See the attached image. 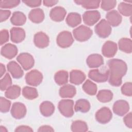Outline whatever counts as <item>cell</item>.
<instances>
[{
	"mask_svg": "<svg viewBox=\"0 0 132 132\" xmlns=\"http://www.w3.org/2000/svg\"><path fill=\"white\" fill-rule=\"evenodd\" d=\"M109 71V82L114 87H118L122 84V78L127 70V66L125 61L119 59H111L107 63Z\"/></svg>",
	"mask_w": 132,
	"mask_h": 132,
	"instance_id": "cell-1",
	"label": "cell"
},
{
	"mask_svg": "<svg viewBox=\"0 0 132 132\" xmlns=\"http://www.w3.org/2000/svg\"><path fill=\"white\" fill-rule=\"evenodd\" d=\"M73 34L77 41L85 42L91 38L93 31L89 27L85 25H80L73 30Z\"/></svg>",
	"mask_w": 132,
	"mask_h": 132,
	"instance_id": "cell-2",
	"label": "cell"
},
{
	"mask_svg": "<svg viewBox=\"0 0 132 132\" xmlns=\"http://www.w3.org/2000/svg\"><path fill=\"white\" fill-rule=\"evenodd\" d=\"M109 75V71L108 69L104 70L93 69L89 72L88 77L93 81L97 82H104L106 81Z\"/></svg>",
	"mask_w": 132,
	"mask_h": 132,
	"instance_id": "cell-3",
	"label": "cell"
},
{
	"mask_svg": "<svg viewBox=\"0 0 132 132\" xmlns=\"http://www.w3.org/2000/svg\"><path fill=\"white\" fill-rule=\"evenodd\" d=\"M74 102L72 100H62L58 105L60 112L65 117L70 118L74 114Z\"/></svg>",
	"mask_w": 132,
	"mask_h": 132,
	"instance_id": "cell-4",
	"label": "cell"
},
{
	"mask_svg": "<svg viewBox=\"0 0 132 132\" xmlns=\"http://www.w3.org/2000/svg\"><path fill=\"white\" fill-rule=\"evenodd\" d=\"M95 32L97 35L102 38L108 37L111 32V27L105 19L101 20L95 26Z\"/></svg>",
	"mask_w": 132,
	"mask_h": 132,
	"instance_id": "cell-5",
	"label": "cell"
},
{
	"mask_svg": "<svg viewBox=\"0 0 132 132\" xmlns=\"http://www.w3.org/2000/svg\"><path fill=\"white\" fill-rule=\"evenodd\" d=\"M74 39L71 33L68 31L60 32L57 37L56 42L57 45L62 48L70 47L73 43Z\"/></svg>",
	"mask_w": 132,
	"mask_h": 132,
	"instance_id": "cell-6",
	"label": "cell"
},
{
	"mask_svg": "<svg viewBox=\"0 0 132 132\" xmlns=\"http://www.w3.org/2000/svg\"><path fill=\"white\" fill-rule=\"evenodd\" d=\"M42 74L37 70H33L28 72L25 75V80L27 84L31 86H37L42 81Z\"/></svg>",
	"mask_w": 132,
	"mask_h": 132,
	"instance_id": "cell-7",
	"label": "cell"
},
{
	"mask_svg": "<svg viewBox=\"0 0 132 132\" xmlns=\"http://www.w3.org/2000/svg\"><path fill=\"white\" fill-rule=\"evenodd\" d=\"M16 60L24 70L27 71L32 68L35 63L34 57L27 53H22L18 56Z\"/></svg>",
	"mask_w": 132,
	"mask_h": 132,
	"instance_id": "cell-8",
	"label": "cell"
},
{
	"mask_svg": "<svg viewBox=\"0 0 132 132\" xmlns=\"http://www.w3.org/2000/svg\"><path fill=\"white\" fill-rule=\"evenodd\" d=\"M95 117L98 122L101 124H106L111 120L112 114L109 108L103 107L97 111Z\"/></svg>",
	"mask_w": 132,
	"mask_h": 132,
	"instance_id": "cell-9",
	"label": "cell"
},
{
	"mask_svg": "<svg viewBox=\"0 0 132 132\" xmlns=\"http://www.w3.org/2000/svg\"><path fill=\"white\" fill-rule=\"evenodd\" d=\"M101 18V14L97 10H90L84 12L82 19L84 23L89 26L94 25Z\"/></svg>",
	"mask_w": 132,
	"mask_h": 132,
	"instance_id": "cell-10",
	"label": "cell"
},
{
	"mask_svg": "<svg viewBox=\"0 0 132 132\" xmlns=\"http://www.w3.org/2000/svg\"><path fill=\"white\" fill-rule=\"evenodd\" d=\"M113 112L119 116H124L129 110L128 103L125 100H118L116 101L112 107Z\"/></svg>",
	"mask_w": 132,
	"mask_h": 132,
	"instance_id": "cell-11",
	"label": "cell"
},
{
	"mask_svg": "<svg viewBox=\"0 0 132 132\" xmlns=\"http://www.w3.org/2000/svg\"><path fill=\"white\" fill-rule=\"evenodd\" d=\"M26 111L24 104L20 102H15L12 105L11 114L15 119H21L25 116Z\"/></svg>",
	"mask_w": 132,
	"mask_h": 132,
	"instance_id": "cell-12",
	"label": "cell"
},
{
	"mask_svg": "<svg viewBox=\"0 0 132 132\" xmlns=\"http://www.w3.org/2000/svg\"><path fill=\"white\" fill-rule=\"evenodd\" d=\"M117 50L118 47L116 43L111 41H107L102 46V53L105 57L112 58L116 55Z\"/></svg>",
	"mask_w": 132,
	"mask_h": 132,
	"instance_id": "cell-13",
	"label": "cell"
},
{
	"mask_svg": "<svg viewBox=\"0 0 132 132\" xmlns=\"http://www.w3.org/2000/svg\"><path fill=\"white\" fill-rule=\"evenodd\" d=\"M34 42L37 47L43 48L48 45L50 39L48 36L46 34L42 31H40L34 35Z\"/></svg>",
	"mask_w": 132,
	"mask_h": 132,
	"instance_id": "cell-14",
	"label": "cell"
},
{
	"mask_svg": "<svg viewBox=\"0 0 132 132\" xmlns=\"http://www.w3.org/2000/svg\"><path fill=\"white\" fill-rule=\"evenodd\" d=\"M18 48L11 43H7L1 48V54L4 57L11 59L14 58L18 54Z\"/></svg>",
	"mask_w": 132,
	"mask_h": 132,
	"instance_id": "cell-15",
	"label": "cell"
},
{
	"mask_svg": "<svg viewBox=\"0 0 132 132\" xmlns=\"http://www.w3.org/2000/svg\"><path fill=\"white\" fill-rule=\"evenodd\" d=\"M67 11L65 9L60 6H57L52 8L50 12L51 19L55 22H61L65 16Z\"/></svg>",
	"mask_w": 132,
	"mask_h": 132,
	"instance_id": "cell-16",
	"label": "cell"
},
{
	"mask_svg": "<svg viewBox=\"0 0 132 132\" xmlns=\"http://www.w3.org/2000/svg\"><path fill=\"white\" fill-rule=\"evenodd\" d=\"M8 71L10 73L13 78L19 79L24 75L23 71L21 67L14 61H10L7 65Z\"/></svg>",
	"mask_w": 132,
	"mask_h": 132,
	"instance_id": "cell-17",
	"label": "cell"
},
{
	"mask_svg": "<svg viewBox=\"0 0 132 132\" xmlns=\"http://www.w3.org/2000/svg\"><path fill=\"white\" fill-rule=\"evenodd\" d=\"M107 21L110 26L116 27L120 25L122 20L121 14L116 10H111L107 12L106 14Z\"/></svg>",
	"mask_w": 132,
	"mask_h": 132,
	"instance_id": "cell-18",
	"label": "cell"
},
{
	"mask_svg": "<svg viewBox=\"0 0 132 132\" xmlns=\"http://www.w3.org/2000/svg\"><path fill=\"white\" fill-rule=\"evenodd\" d=\"M25 30L20 27H12L10 29V39L12 42L19 43L23 41L25 38Z\"/></svg>",
	"mask_w": 132,
	"mask_h": 132,
	"instance_id": "cell-19",
	"label": "cell"
},
{
	"mask_svg": "<svg viewBox=\"0 0 132 132\" xmlns=\"http://www.w3.org/2000/svg\"><path fill=\"white\" fill-rule=\"evenodd\" d=\"M86 63L90 68H98L104 64V59L101 55L93 54L88 57L86 60Z\"/></svg>",
	"mask_w": 132,
	"mask_h": 132,
	"instance_id": "cell-20",
	"label": "cell"
},
{
	"mask_svg": "<svg viewBox=\"0 0 132 132\" xmlns=\"http://www.w3.org/2000/svg\"><path fill=\"white\" fill-rule=\"evenodd\" d=\"M85 74L78 70H73L70 73V81L72 84L79 85L85 80Z\"/></svg>",
	"mask_w": 132,
	"mask_h": 132,
	"instance_id": "cell-21",
	"label": "cell"
},
{
	"mask_svg": "<svg viewBox=\"0 0 132 132\" xmlns=\"http://www.w3.org/2000/svg\"><path fill=\"white\" fill-rule=\"evenodd\" d=\"M76 93L75 87L70 84L65 85L59 89V95L62 98H72Z\"/></svg>",
	"mask_w": 132,
	"mask_h": 132,
	"instance_id": "cell-22",
	"label": "cell"
},
{
	"mask_svg": "<svg viewBox=\"0 0 132 132\" xmlns=\"http://www.w3.org/2000/svg\"><path fill=\"white\" fill-rule=\"evenodd\" d=\"M28 18L32 22L40 23L44 19V13L42 9L40 8H35L29 12Z\"/></svg>",
	"mask_w": 132,
	"mask_h": 132,
	"instance_id": "cell-23",
	"label": "cell"
},
{
	"mask_svg": "<svg viewBox=\"0 0 132 132\" xmlns=\"http://www.w3.org/2000/svg\"><path fill=\"white\" fill-rule=\"evenodd\" d=\"M40 111L44 117H50L52 116L55 111L54 104L50 101H44L40 105Z\"/></svg>",
	"mask_w": 132,
	"mask_h": 132,
	"instance_id": "cell-24",
	"label": "cell"
},
{
	"mask_svg": "<svg viewBox=\"0 0 132 132\" xmlns=\"http://www.w3.org/2000/svg\"><path fill=\"white\" fill-rule=\"evenodd\" d=\"M26 21L25 15L21 11H15L12 13L10 18V22L15 26H22L24 25Z\"/></svg>",
	"mask_w": 132,
	"mask_h": 132,
	"instance_id": "cell-25",
	"label": "cell"
},
{
	"mask_svg": "<svg viewBox=\"0 0 132 132\" xmlns=\"http://www.w3.org/2000/svg\"><path fill=\"white\" fill-rule=\"evenodd\" d=\"M65 21L69 26L74 27L81 23V16L78 13L71 12L67 15Z\"/></svg>",
	"mask_w": 132,
	"mask_h": 132,
	"instance_id": "cell-26",
	"label": "cell"
},
{
	"mask_svg": "<svg viewBox=\"0 0 132 132\" xmlns=\"http://www.w3.org/2000/svg\"><path fill=\"white\" fill-rule=\"evenodd\" d=\"M90 107V104L88 100L81 98L76 102L74 106V110L76 112L85 113L89 111Z\"/></svg>",
	"mask_w": 132,
	"mask_h": 132,
	"instance_id": "cell-27",
	"label": "cell"
},
{
	"mask_svg": "<svg viewBox=\"0 0 132 132\" xmlns=\"http://www.w3.org/2000/svg\"><path fill=\"white\" fill-rule=\"evenodd\" d=\"M119 49L125 53L130 54L132 52V41L127 38H121L118 42Z\"/></svg>",
	"mask_w": 132,
	"mask_h": 132,
	"instance_id": "cell-28",
	"label": "cell"
},
{
	"mask_svg": "<svg viewBox=\"0 0 132 132\" xmlns=\"http://www.w3.org/2000/svg\"><path fill=\"white\" fill-rule=\"evenodd\" d=\"M21 94V88L18 85H12L9 87L5 91V96L9 99L14 100L18 98Z\"/></svg>",
	"mask_w": 132,
	"mask_h": 132,
	"instance_id": "cell-29",
	"label": "cell"
},
{
	"mask_svg": "<svg viewBox=\"0 0 132 132\" xmlns=\"http://www.w3.org/2000/svg\"><path fill=\"white\" fill-rule=\"evenodd\" d=\"M74 2L77 5H81L82 7L87 9L97 8L99 7L101 3L100 1L98 0H77L74 1Z\"/></svg>",
	"mask_w": 132,
	"mask_h": 132,
	"instance_id": "cell-30",
	"label": "cell"
},
{
	"mask_svg": "<svg viewBox=\"0 0 132 132\" xmlns=\"http://www.w3.org/2000/svg\"><path fill=\"white\" fill-rule=\"evenodd\" d=\"M113 97V93L109 90H101L97 95L96 98L100 102L102 103H107L111 101Z\"/></svg>",
	"mask_w": 132,
	"mask_h": 132,
	"instance_id": "cell-31",
	"label": "cell"
},
{
	"mask_svg": "<svg viewBox=\"0 0 132 132\" xmlns=\"http://www.w3.org/2000/svg\"><path fill=\"white\" fill-rule=\"evenodd\" d=\"M68 73L64 70L57 72L54 75V79L57 84L59 86L66 84L68 81Z\"/></svg>",
	"mask_w": 132,
	"mask_h": 132,
	"instance_id": "cell-32",
	"label": "cell"
},
{
	"mask_svg": "<svg viewBox=\"0 0 132 132\" xmlns=\"http://www.w3.org/2000/svg\"><path fill=\"white\" fill-rule=\"evenodd\" d=\"M82 88L87 94L90 95H95L97 89L96 85L89 79H87L84 83Z\"/></svg>",
	"mask_w": 132,
	"mask_h": 132,
	"instance_id": "cell-33",
	"label": "cell"
},
{
	"mask_svg": "<svg viewBox=\"0 0 132 132\" xmlns=\"http://www.w3.org/2000/svg\"><path fill=\"white\" fill-rule=\"evenodd\" d=\"M22 94L23 96L28 100H34L38 96L37 90L34 88L28 86L24 87L22 89Z\"/></svg>",
	"mask_w": 132,
	"mask_h": 132,
	"instance_id": "cell-34",
	"label": "cell"
},
{
	"mask_svg": "<svg viewBox=\"0 0 132 132\" xmlns=\"http://www.w3.org/2000/svg\"><path fill=\"white\" fill-rule=\"evenodd\" d=\"M71 130L74 132H85L88 130L87 123L81 120L74 121L71 126Z\"/></svg>",
	"mask_w": 132,
	"mask_h": 132,
	"instance_id": "cell-35",
	"label": "cell"
},
{
	"mask_svg": "<svg viewBox=\"0 0 132 132\" xmlns=\"http://www.w3.org/2000/svg\"><path fill=\"white\" fill-rule=\"evenodd\" d=\"M119 13L125 16H130L132 14V5L125 2H121L118 7Z\"/></svg>",
	"mask_w": 132,
	"mask_h": 132,
	"instance_id": "cell-36",
	"label": "cell"
},
{
	"mask_svg": "<svg viewBox=\"0 0 132 132\" xmlns=\"http://www.w3.org/2000/svg\"><path fill=\"white\" fill-rule=\"evenodd\" d=\"M12 85V80L9 73H6L0 80V89L3 91L6 90Z\"/></svg>",
	"mask_w": 132,
	"mask_h": 132,
	"instance_id": "cell-37",
	"label": "cell"
},
{
	"mask_svg": "<svg viewBox=\"0 0 132 132\" xmlns=\"http://www.w3.org/2000/svg\"><path fill=\"white\" fill-rule=\"evenodd\" d=\"M20 1L18 0H2L0 1L1 8H12L19 5Z\"/></svg>",
	"mask_w": 132,
	"mask_h": 132,
	"instance_id": "cell-38",
	"label": "cell"
},
{
	"mask_svg": "<svg viewBox=\"0 0 132 132\" xmlns=\"http://www.w3.org/2000/svg\"><path fill=\"white\" fill-rule=\"evenodd\" d=\"M117 4V1L115 0L102 1L101 2V6L102 9L105 11H109L114 8Z\"/></svg>",
	"mask_w": 132,
	"mask_h": 132,
	"instance_id": "cell-39",
	"label": "cell"
},
{
	"mask_svg": "<svg viewBox=\"0 0 132 132\" xmlns=\"http://www.w3.org/2000/svg\"><path fill=\"white\" fill-rule=\"evenodd\" d=\"M11 106V102L6 98L1 97L0 98V109L2 113H6L9 111Z\"/></svg>",
	"mask_w": 132,
	"mask_h": 132,
	"instance_id": "cell-40",
	"label": "cell"
},
{
	"mask_svg": "<svg viewBox=\"0 0 132 132\" xmlns=\"http://www.w3.org/2000/svg\"><path fill=\"white\" fill-rule=\"evenodd\" d=\"M121 92L123 94L131 96L132 95V84L131 82H126L121 87Z\"/></svg>",
	"mask_w": 132,
	"mask_h": 132,
	"instance_id": "cell-41",
	"label": "cell"
},
{
	"mask_svg": "<svg viewBox=\"0 0 132 132\" xmlns=\"http://www.w3.org/2000/svg\"><path fill=\"white\" fill-rule=\"evenodd\" d=\"M9 32L6 29H3L0 31V44L1 45L9 40Z\"/></svg>",
	"mask_w": 132,
	"mask_h": 132,
	"instance_id": "cell-42",
	"label": "cell"
},
{
	"mask_svg": "<svg viewBox=\"0 0 132 132\" xmlns=\"http://www.w3.org/2000/svg\"><path fill=\"white\" fill-rule=\"evenodd\" d=\"M11 14V11L8 10H0V21L1 22L5 21L8 19Z\"/></svg>",
	"mask_w": 132,
	"mask_h": 132,
	"instance_id": "cell-43",
	"label": "cell"
},
{
	"mask_svg": "<svg viewBox=\"0 0 132 132\" xmlns=\"http://www.w3.org/2000/svg\"><path fill=\"white\" fill-rule=\"evenodd\" d=\"M23 2L27 6L32 7V8H35V7H39L41 5L42 1L40 0H35V1H23Z\"/></svg>",
	"mask_w": 132,
	"mask_h": 132,
	"instance_id": "cell-44",
	"label": "cell"
},
{
	"mask_svg": "<svg viewBox=\"0 0 132 132\" xmlns=\"http://www.w3.org/2000/svg\"><path fill=\"white\" fill-rule=\"evenodd\" d=\"M123 122L125 125L129 128H132V114L131 112H129L123 118Z\"/></svg>",
	"mask_w": 132,
	"mask_h": 132,
	"instance_id": "cell-45",
	"label": "cell"
},
{
	"mask_svg": "<svg viewBox=\"0 0 132 132\" xmlns=\"http://www.w3.org/2000/svg\"><path fill=\"white\" fill-rule=\"evenodd\" d=\"M15 132L21 131H33V129L29 126L26 125H21L16 128Z\"/></svg>",
	"mask_w": 132,
	"mask_h": 132,
	"instance_id": "cell-46",
	"label": "cell"
},
{
	"mask_svg": "<svg viewBox=\"0 0 132 132\" xmlns=\"http://www.w3.org/2000/svg\"><path fill=\"white\" fill-rule=\"evenodd\" d=\"M54 129L50 126L49 125H43L40 126L38 130V131L42 132V131H54Z\"/></svg>",
	"mask_w": 132,
	"mask_h": 132,
	"instance_id": "cell-47",
	"label": "cell"
},
{
	"mask_svg": "<svg viewBox=\"0 0 132 132\" xmlns=\"http://www.w3.org/2000/svg\"><path fill=\"white\" fill-rule=\"evenodd\" d=\"M58 2V1L56 0H44L43 1V5L46 7H52L55 5Z\"/></svg>",
	"mask_w": 132,
	"mask_h": 132,
	"instance_id": "cell-48",
	"label": "cell"
},
{
	"mask_svg": "<svg viewBox=\"0 0 132 132\" xmlns=\"http://www.w3.org/2000/svg\"><path fill=\"white\" fill-rule=\"evenodd\" d=\"M6 72V68L5 65L2 64L1 63L0 64V77H2L3 76V75L4 74V73Z\"/></svg>",
	"mask_w": 132,
	"mask_h": 132,
	"instance_id": "cell-49",
	"label": "cell"
},
{
	"mask_svg": "<svg viewBox=\"0 0 132 132\" xmlns=\"http://www.w3.org/2000/svg\"><path fill=\"white\" fill-rule=\"evenodd\" d=\"M8 130L7 129L3 126H0V131L1 132H7Z\"/></svg>",
	"mask_w": 132,
	"mask_h": 132,
	"instance_id": "cell-50",
	"label": "cell"
}]
</instances>
